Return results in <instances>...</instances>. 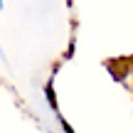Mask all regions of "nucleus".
Instances as JSON below:
<instances>
[{
    "label": "nucleus",
    "instance_id": "f257e3e1",
    "mask_svg": "<svg viewBox=\"0 0 133 133\" xmlns=\"http://www.w3.org/2000/svg\"><path fill=\"white\" fill-rule=\"evenodd\" d=\"M0 10H3V0H0Z\"/></svg>",
    "mask_w": 133,
    "mask_h": 133
}]
</instances>
